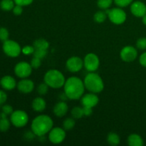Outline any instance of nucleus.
I'll use <instances>...</instances> for the list:
<instances>
[{"label":"nucleus","mask_w":146,"mask_h":146,"mask_svg":"<svg viewBox=\"0 0 146 146\" xmlns=\"http://www.w3.org/2000/svg\"><path fill=\"white\" fill-rule=\"evenodd\" d=\"M64 88V94L67 98L78 100L84 96L86 88L84 81L81 78L76 76H71L66 80Z\"/></svg>","instance_id":"f257e3e1"},{"label":"nucleus","mask_w":146,"mask_h":146,"mask_svg":"<svg viewBox=\"0 0 146 146\" xmlns=\"http://www.w3.org/2000/svg\"><path fill=\"white\" fill-rule=\"evenodd\" d=\"M54 122L50 116L47 115H39L31 122V131L35 135L42 137L49 133L53 128Z\"/></svg>","instance_id":"f03ea898"},{"label":"nucleus","mask_w":146,"mask_h":146,"mask_svg":"<svg viewBox=\"0 0 146 146\" xmlns=\"http://www.w3.org/2000/svg\"><path fill=\"white\" fill-rule=\"evenodd\" d=\"M85 88L91 93L98 94L104 88V84L102 78L94 72H90L86 76L84 80Z\"/></svg>","instance_id":"7ed1b4c3"},{"label":"nucleus","mask_w":146,"mask_h":146,"mask_svg":"<svg viewBox=\"0 0 146 146\" xmlns=\"http://www.w3.org/2000/svg\"><path fill=\"white\" fill-rule=\"evenodd\" d=\"M44 82L52 88H60L66 82L64 74L56 69L48 70L44 77Z\"/></svg>","instance_id":"20e7f679"},{"label":"nucleus","mask_w":146,"mask_h":146,"mask_svg":"<svg viewBox=\"0 0 146 146\" xmlns=\"http://www.w3.org/2000/svg\"><path fill=\"white\" fill-rule=\"evenodd\" d=\"M106 12L110 21L117 25L123 24L126 20V13L121 7L113 8L111 9H106Z\"/></svg>","instance_id":"39448f33"},{"label":"nucleus","mask_w":146,"mask_h":146,"mask_svg":"<svg viewBox=\"0 0 146 146\" xmlns=\"http://www.w3.org/2000/svg\"><path fill=\"white\" fill-rule=\"evenodd\" d=\"M2 48L6 55L9 57H12V58L19 56L21 54V49H22L17 41L9 39L4 41Z\"/></svg>","instance_id":"423d86ee"},{"label":"nucleus","mask_w":146,"mask_h":146,"mask_svg":"<svg viewBox=\"0 0 146 146\" xmlns=\"http://www.w3.org/2000/svg\"><path fill=\"white\" fill-rule=\"evenodd\" d=\"M11 123L17 128L25 126L29 121V115L24 111L17 110L11 114Z\"/></svg>","instance_id":"0eeeda50"},{"label":"nucleus","mask_w":146,"mask_h":146,"mask_svg":"<svg viewBox=\"0 0 146 146\" xmlns=\"http://www.w3.org/2000/svg\"><path fill=\"white\" fill-rule=\"evenodd\" d=\"M100 60L98 56L94 53L86 54L84 59V66L89 72H94L98 68Z\"/></svg>","instance_id":"6e6552de"},{"label":"nucleus","mask_w":146,"mask_h":146,"mask_svg":"<svg viewBox=\"0 0 146 146\" xmlns=\"http://www.w3.org/2000/svg\"><path fill=\"white\" fill-rule=\"evenodd\" d=\"M33 68L31 64L25 61L18 63L14 67V73L16 76L20 78H28L32 72Z\"/></svg>","instance_id":"1a4fd4ad"},{"label":"nucleus","mask_w":146,"mask_h":146,"mask_svg":"<svg viewBox=\"0 0 146 146\" xmlns=\"http://www.w3.org/2000/svg\"><path fill=\"white\" fill-rule=\"evenodd\" d=\"M66 138V131L60 127L52 128L48 133V140L53 144H59Z\"/></svg>","instance_id":"9d476101"},{"label":"nucleus","mask_w":146,"mask_h":146,"mask_svg":"<svg viewBox=\"0 0 146 146\" xmlns=\"http://www.w3.org/2000/svg\"><path fill=\"white\" fill-rule=\"evenodd\" d=\"M120 56L121 59L125 62H133L138 56V51L135 47L132 46H126L121 49Z\"/></svg>","instance_id":"9b49d317"},{"label":"nucleus","mask_w":146,"mask_h":146,"mask_svg":"<svg viewBox=\"0 0 146 146\" xmlns=\"http://www.w3.org/2000/svg\"><path fill=\"white\" fill-rule=\"evenodd\" d=\"M66 68L71 73H77L84 67V60L78 56H72L66 63Z\"/></svg>","instance_id":"f8f14e48"},{"label":"nucleus","mask_w":146,"mask_h":146,"mask_svg":"<svg viewBox=\"0 0 146 146\" xmlns=\"http://www.w3.org/2000/svg\"><path fill=\"white\" fill-rule=\"evenodd\" d=\"M99 102V98L98 96L94 93L87 94L81 97V104L83 106L94 108Z\"/></svg>","instance_id":"ddd939ff"},{"label":"nucleus","mask_w":146,"mask_h":146,"mask_svg":"<svg viewBox=\"0 0 146 146\" xmlns=\"http://www.w3.org/2000/svg\"><path fill=\"white\" fill-rule=\"evenodd\" d=\"M131 11L135 17H143L146 14V5L142 1H134L131 5Z\"/></svg>","instance_id":"4468645a"},{"label":"nucleus","mask_w":146,"mask_h":146,"mask_svg":"<svg viewBox=\"0 0 146 146\" xmlns=\"http://www.w3.org/2000/svg\"><path fill=\"white\" fill-rule=\"evenodd\" d=\"M17 88L23 94H29L34 89V83L27 78H22V80L17 84Z\"/></svg>","instance_id":"2eb2a0df"},{"label":"nucleus","mask_w":146,"mask_h":146,"mask_svg":"<svg viewBox=\"0 0 146 146\" xmlns=\"http://www.w3.org/2000/svg\"><path fill=\"white\" fill-rule=\"evenodd\" d=\"M68 110V107L66 103L64 102V101H59L54 106L53 111H54V113L56 116L61 118L67 113Z\"/></svg>","instance_id":"dca6fc26"},{"label":"nucleus","mask_w":146,"mask_h":146,"mask_svg":"<svg viewBox=\"0 0 146 146\" xmlns=\"http://www.w3.org/2000/svg\"><path fill=\"white\" fill-rule=\"evenodd\" d=\"M0 84L4 89L7 90V91L13 90L17 86L16 80L11 76H5L2 77L0 81Z\"/></svg>","instance_id":"f3484780"},{"label":"nucleus","mask_w":146,"mask_h":146,"mask_svg":"<svg viewBox=\"0 0 146 146\" xmlns=\"http://www.w3.org/2000/svg\"><path fill=\"white\" fill-rule=\"evenodd\" d=\"M31 106L34 111H36V112H42L43 111L46 109V103L45 100L41 97H37V98H34L31 104Z\"/></svg>","instance_id":"a211bd4d"},{"label":"nucleus","mask_w":146,"mask_h":146,"mask_svg":"<svg viewBox=\"0 0 146 146\" xmlns=\"http://www.w3.org/2000/svg\"><path fill=\"white\" fill-rule=\"evenodd\" d=\"M128 144L130 146H143L144 143L141 135L136 133H133L128 136Z\"/></svg>","instance_id":"6ab92c4d"},{"label":"nucleus","mask_w":146,"mask_h":146,"mask_svg":"<svg viewBox=\"0 0 146 146\" xmlns=\"http://www.w3.org/2000/svg\"><path fill=\"white\" fill-rule=\"evenodd\" d=\"M107 142L111 145L116 146L120 144L121 139H120V137L118 134L112 132L110 133L108 136H107Z\"/></svg>","instance_id":"aec40b11"},{"label":"nucleus","mask_w":146,"mask_h":146,"mask_svg":"<svg viewBox=\"0 0 146 146\" xmlns=\"http://www.w3.org/2000/svg\"><path fill=\"white\" fill-rule=\"evenodd\" d=\"M33 46L35 48L47 50L49 47V43L44 38H38L34 41Z\"/></svg>","instance_id":"412c9836"},{"label":"nucleus","mask_w":146,"mask_h":146,"mask_svg":"<svg viewBox=\"0 0 146 146\" xmlns=\"http://www.w3.org/2000/svg\"><path fill=\"white\" fill-rule=\"evenodd\" d=\"M14 0H1L0 2V7L2 10L6 11H11L14 7Z\"/></svg>","instance_id":"4be33fe9"},{"label":"nucleus","mask_w":146,"mask_h":146,"mask_svg":"<svg viewBox=\"0 0 146 146\" xmlns=\"http://www.w3.org/2000/svg\"><path fill=\"white\" fill-rule=\"evenodd\" d=\"M107 17H108V15H107L106 11H98L94 14V19L96 22L101 24V23H104L106 20Z\"/></svg>","instance_id":"5701e85b"},{"label":"nucleus","mask_w":146,"mask_h":146,"mask_svg":"<svg viewBox=\"0 0 146 146\" xmlns=\"http://www.w3.org/2000/svg\"><path fill=\"white\" fill-rule=\"evenodd\" d=\"M71 115L74 119H80L84 115V109L79 106H76L71 110Z\"/></svg>","instance_id":"b1692460"},{"label":"nucleus","mask_w":146,"mask_h":146,"mask_svg":"<svg viewBox=\"0 0 146 146\" xmlns=\"http://www.w3.org/2000/svg\"><path fill=\"white\" fill-rule=\"evenodd\" d=\"M75 120L73 118H67L63 123V128L65 131H71L75 126Z\"/></svg>","instance_id":"393cba45"},{"label":"nucleus","mask_w":146,"mask_h":146,"mask_svg":"<svg viewBox=\"0 0 146 146\" xmlns=\"http://www.w3.org/2000/svg\"><path fill=\"white\" fill-rule=\"evenodd\" d=\"M10 121L7 118H1L0 119V131L1 132H6L8 131L10 128Z\"/></svg>","instance_id":"a878e982"},{"label":"nucleus","mask_w":146,"mask_h":146,"mask_svg":"<svg viewBox=\"0 0 146 146\" xmlns=\"http://www.w3.org/2000/svg\"><path fill=\"white\" fill-rule=\"evenodd\" d=\"M113 4V0H98L97 5L101 9H108Z\"/></svg>","instance_id":"bb28decb"},{"label":"nucleus","mask_w":146,"mask_h":146,"mask_svg":"<svg viewBox=\"0 0 146 146\" xmlns=\"http://www.w3.org/2000/svg\"><path fill=\"white\" fill-rule=\"evenodd\" d=\"M48 88H49V86L45 82L42 83V84H39L37 87V92L39 95L44 96L48 93Z\"/></svg>","instance_id":"cd10ccee"},{"label":"nucleus","mask_w":146,"mask_h":146,"mask_svg":"<svg viewBox=\"0 0 146 146\" xmlns=\"http://www.w3.org/2000/svg\"><path fill=\"white\" fill-rule=\"evenodd\" d=\"M47 54V50L44 49H38V48H35L34 52L33 54L34 57H36V58L42 59L44 57H46Z\"/></svg>","instance_id":"c85d7f7f"},{"label":"nucleus","mask_w":146,"mask_h":146,"mask_svg":"<svg viewBox=\"0 0 146 146\" xmlns=\"http://www.w3.org/2000/svg\"><path fill=\"white\" fill-rule=\"evenodd\" d=\"M9 33V31L4 27H1L0 28V40L2 41H5L8 40Z\"/></svg>","instance_id":"c756f323"},{"label":"nucleus","mask_w":146,"mask_h":146,"mask_svg":"<svg viewBox=\"0 0 146 146\" xmlns=\"http://www.w3.org/2000/svg\"><path fill=\"white\" fill-rule=\"evenodd\" d=\"M136 46H137V48L140 50L146 49V38L145 37H142V38H140L137 40Z\"/></svg>","instance_id":"7c9ffc66"},{"label":"nucleus","mask_w":146,"mask_h":146,"mask_svg":"<svg viewBox=\"0 0 146 146\" xmlns=\"http://www.w3.org/2000/svg\"><path fill=\"white\" fill-rule=\"evenodd\" d=\"M133 1V0H114V2L118 7L122 8V7H125L129 4H132Z\"/></svg>","instance_id":"2f4dec72"},{"label":"nucleus","mask_w":146,"mask_h":146,"mask_svg":"<svg viewBox=\"0 0 146 146\" xmlns=\"http://www.w3.org/2000/svg\"><path fill=\"white\" fill-rule=\"evenodd\" d=\"M34 50H35V48L34 46H26L21 49V52L25 55H30V54H34Z\"/></svg>","instance_id":"473e14b6"},{"label":"nucleus","mask_w":146,"mask_h":146,"mask_svg":"<svg viewBox=\"0 0 146 146\" xmlns=\"http://www.w3.org/2000/svg\"><path fill=\"white\" fill-rule=\"evenodd\" d=\"M41 59L36 58V57H34L31 61V66L33 68L36 69V68H39L41 65Z\"/></svg>","instance_id":"72a5a7b5"},{"label":"nucleus","mask_w":146,"mask_h":146,"mask_svg":"<svg viewBox=\"0 0 146 146\" xmlns=\"http://www.w3.org/2000/svg\"><path fill=\"white\" fill-rule=\"evenodd\" d=\"M14 1L16 4L24 7V6H28L32 4L34 0H14Z\"/></svg>","instance_id":"f704fd0d"},{"label":"nucleus","mask_w":146,"mask_h":146,"mask_svg":"<svg viewBox=\"0 0 146 146\" xmlns=\"http://www.w3.org/2000/svg\"><path fill=\"white\" fill-rule=\"evenodd\" d=\"M22 6L18 5V4H16V6H14V7L13 8L12 11L14 13V15L16 16H19L22 14L23 12V8Z\"/></svg>","instance_id":"c9c22d12"},{"label":"nucleus","mask_w":146,"mask_h":146,"mask_svg":"<svg viewBox=\"0 0 146 146\" xmlns=\"http://www.w3.org/2000/svg\"><path fill=\"white\" fill-rule=\"evenodd\" d=\"M2 112H4L7 115H11L14 112V111H13V108L10 105H4L2 106Z\"/></svg>","instance_id":"e433bc0d"},{"label":"nucleus","mask_w":146,"mask_h":146,"mask_svg":"<svg viewBox=\"0 0 146 146\" xmlns=\"http://www.w3.org/2000/svg\"><path fill=\"white\" fill-rule=\"evenodd\" d=\"M7 99V95L4 91L0 90V105H2Z\"/></svg>","instance_id":"4c0bfd02"},{"label":"nucleus","mask_w":146,"mask_h":146,"mask_svg":"<svg viewBox=\"0 0 146 146\" xmlns=\"http://www.w3.org/2000/svg\"><path fill=\"white\" fill-rule=\"evenodd\" d=\"M139 62L141 66L146 68V52H144L141 55L139 58Z\"/></svg>","instance_id":"58836bf2"},{"label":"nucleus","mask_w":146,"mask_h":146,"mask_svg":"<svg viewBox=\"0 0 146 146\" xmlns=\"http://www.w3.org/2000/svg\"><path fill=\"white\" fill-rule=\"evenodd\" d=\"M83 109H84V115H86V116H89V115H91L93 113V108L83 106Z\"/></svg>","instance_id":"ea45409f"},{"label":"nucleus","mask_w":146,"mask_h":146,"mask_svg":"<svg viewBox=\"0 0 146 146\" xmlns=\"http://www.w3.org/2000/svg\"><path fill=\"white\" fill-rule=\"evenodd\" d=\"M142 18H143V19H142L143 23L145 25H146V14H145V15H144L143 17H142Z\"/></svg>","instance_id":"a19ab883"},{"label":"nucleus","mask_w":146,"mask_h":146,"mask_svg":"<svg viewBox=\"0 0 146 146\" xmlns=\"http://www.w3.org/2000/svg\"><path fill=\"white\" fill-rule=\"evenodd\" d=\"M0 119H1V114H0Z\"/></svg>","instance_id":"79ce46f5"}]
</instances>
